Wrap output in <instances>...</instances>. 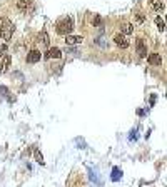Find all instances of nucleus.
Masks as SVG:
<instances>
[{
	"mask_svg": "<svg viewBox=\"0 0 167 187\" xmlns=\"http://www.w3.org/2000/svg\"><path fill=\"white\" fill-rule=\"evenodd\" d=\"M72 28H73V20L70 17H63L57 22V33H60V35H70Z\"/></svg>",
	"mask_w": 167,
	"mask_h": 187,
	"instance_id": "f257e3e1",
	"label": "nucleus"
},
{
	"mask_svg": "<svg viewBox=\"0 0 167 187\" xmlns=\"http://www.w3.org/2000/svg\"><path fill=\"white\" fill-rule=\"evenodd\" d=\"M13 33V25L8 18H0V35L3 40H10Z\"/></svg>",
	"mask_w": 167,
	"mask_h": 187,
	"instance_id": "f03ea898",
	"label": "nucleus"
},
{
	"mask_svg": "<svg viewBox=\"0 0 167 187\" xmlns=\"http://www.w3.org/2000/svg\"><path fill=\"white\" fill-rule=\"evenodd\" d=\"M114 42H115V45L120 47V49H127V47H129V40H127L125 35H122V33H117L114 37Z\"/></svg>",
	"mask_w": 167,
	"mask_h": 187,
	"instance_id": "7ed1b4c3",
	"label": "nucleus"
},
{
	"mask_svg": "<svg viewBox=\"0 0 167 187\" xmlns=\"http://www.w3.org/2000/svg\"><path fill=\"white\" fill-rule=\"evenodd\" d=\"M10 62H12V59H10V55H3L2 57V60H0V74H5V72L8 70V67H10Z\"/></svg>",
	"mask_w": 167,
	"mask_h": 187,
	"instance_id": "20e7f679",
	"label": "nucleus"
},
{
	"mask_svg": "<svg viewBox=\"0 0 167 187\" xmlns=\"http://www.w3.org/2000/svg\"><path fill=\"white\" fill-rule=\"evenodd\" d=\"M135 47H137V54H139L140 57H147V45H145L144 39H137Z\"/></svg>",
	"mask_w": 167,
	"mask_h": 187,
	"instance_id": "39448f33",
	"label": "nucleus"
},
{
	"mask_svg": "<svg viewBox=\"0 0 167 187\" xmlns=\"http://www.w3.org/2000/svg\"><path fill=\"white\" fill-rule=\"evenodd\" d=\"M62 57V50L53 47V49H48L47 54H45V59H60Z\"/></svg>",
	"mask_w": 167,
	"mask_h": 187,
	"instance_id": "423d86ee",
	"label": "nucleus"
},
{
	"mask_svg": "<svg viewBox=\"0 0 167 187\" xmlns=\"http://www.w3.org/2000/svg\"><path fill=\"white\" fill-rule=\"evenodd\" d=\"M82 37L80 35H65V44L67 45H77V44H82Z\"/></svg>",
	"mask_w": 167,
	"mask_h": 187,
	"instance_id": "0eeeda50",
	"label": "nucleus"
},
{
	"mask_svg": "<svg viewBox=\"0 0 167 187\" xmlns=\"http://www.w3.org/2000/svg\"><path fill=\"white\" fill-rule=\"evenodd\" d=\"M40 52H38V50H30V52H28V55H27V62H28V64H35V62H38V60H40Z\"/></svg>",
	"mask_w": 167,
	"mask_h": 187,
	"instance_id": "6e6552de",
	"label": "nucleus"
},
{
	"mask_svg": "<svg viewBox=\"0 0 167 187\" xmlns=\"http://www.w3.org/2000/svg\"><path fill=\"white\" fill-rule=\"evenodd\" d=\"M147 62H149L150 65H160L162 64V57L160 54H150L147 57Z\"/></svg>",
	"mask_w": 167,
	"mask_h": 187,
	"instance_id": "1a4fd4ad",
	"label": "nucleus"
},
{
	"mask_svg": "<svg viewBox=\"0 0 167 187\" xmlns=\"http://www.w3.org/2000/svg\"><path fill=\"white\" fill-rule=\"evenodd\" d=\"M110 179L114 180V182H119L122 179V170L119 169V167H114L112 169V175H110Z\"/></svg>",
	"mask_w": 167,
	"mask_h": 187,
	"instance_id": "9d476101",
	"label": "nucleus"
},
{
	"mask_svg": "<svg viewBox=\"0 0 167 187\" xmlns=\"http://www.w3.org/2000/svg\"><path fill=\"white\" fill-rule=\"evenodd\" d=\"M150 5H152V8H154L155 12L164 10V3H162L160 0H150Z\"/></svg>",
	"mask_w": 167,
	"mask_h": 187,
	"instance_id": "9b49d317",
	"label": "nucleus"
},
{
	"mask_svg": "<svg viewBox=\"0 0 167 187\" xmlns=\"http://www.w3.org/2000/svg\"><path fill=\"white\" fill-rule=\"evenodd\" d=\"M38 39L42 40V45H43V47H48V44H50V39H48V35H47V32H45V30H42V32H40Z\"/></svg>",
	"mask_w": 167,
	"mask_h": 187,
	"instance_id": "f8f14e48",
	"label": "nucleus"
},
{
	"mask_svg": "<svg viewBox=\"0 0 167 187\" xmlns=\"http://www.w3.org/2000/svg\"><path fill=\"white\" fill-rule=\"evenodd\" d=\"M30 7V2L28 0H17V8L18 10H27Z\"/></svg>",
	"mask_w": 167,
	"mask_h": 187,
	"instance_id": "ddd939ff",
	"label": "nucleus"
},
{
	"mask_svg": "<svg viewBox=\"0 0 167 187\" xmlns=\"http://www.w3.org/2000/svg\"><path fill=\"white\" fill-rule=\"evenodd\" d=\"M122 32H124L125 35H130V33L134 32V25H132V23H124V25H122Z\"/></svg>",
	"mask_w": 167,
	"mask_h": 187,
	"instance_id": "4468645a",
	"label": "nucleus"
},
{
	"mask_svg": "<svg viewBox=\"0 0 167 187\" xmlns=\"http://www.w3.org/2000/svg\"><path fill=\"white\" fill-rule=\"evenodd\" d=\"M33 154H35V160L38 162V164H40V165L45 164V160H43V155L40 154V150H38V149H33Z\"/></svg>",
	"mask_w": 167,
	"mask_h": 187,
	"instance_id": "2eb2a0df",
	"label": "nucleus"
},
{
	"mask_svg": "<svg viewBox=\"0 0 167 187\" xmlns=\"http://www.w3.org/2000/svg\"><path fill=\"white\" fill-rule=\"evenodd\" d=\"M155 23H157V27H159V30H160V32H164V30H165V23H164V20H162L160 17H155Z\"/></svg>",
	"mask_w": 167,
	"mask_h": 187,
	"instance_id": "dca6fc26",
	"label": "nucleus"
},
{
	"mask_svg": "<svg viewBox=\"0 0 167 187\" xmlns=\"http://www.w3.org/2000/svg\"><path fill=\"white\" fill-rule=\"evenodd\" d=\"M92 23H94L95 27H99L100 23H102V18H100V15H95V17H94V20H92Z\"/></svg>",
	"mask_w": 167,
	"mask_h": 187,
	"instance_id": "f3484780",
	"label": "nucleus"
},
{
	"mask_svg": "<svg viewBox=\"0 0 167 187\" xmlns=\"http://www.w3.org/2000/svg\"><path fill=\"white\" fill-rule=\"evenodd\" d=\"M90 179L94 180V182H97V184H99V177H97V174L94 170H90Z\"/></svg>",
	"mask_w": 167,
	"mask_h": 187,
	"instance_id": "a211bd4d",
	"label": "nucleus"
},
{
	"mask_svg": "<svg viewBox=\"0 0 167 187\" xmlns=\"http://www.w3.org/2000/svg\"><path fill=\"white\" fill-rule=\"evenodd\" d=\"M7 52V45H0V57H3Z\"/></svg>",
	"mask_w": 167,
	"mask_h": 187,
	"instance_id": "6ab92c4d",
	"label": "nucleus"
},
{
	"mask_svg": "<svg viewBox=\"0 0 167 187\" xmlns=\"http://www.w3.org/2000/svg\"><path fill=\"white\" fill-rule=\"evenodd\" d=\"M0 92H2V95H8V90H7V87H0Z\"/></svg>",
	"mask_w": 167,
	"mask_h": 187,
	"instance_id": "aec40b11",
	"label": "nucleus"
},
{
	"mask_svg": "<svg viewBox=\"0 0 167 187\" xmlns=\"http://www.w3.org/2000/svg\"><path fill=\"white\" fill-rule=\"evenodd\" d=\"M155 99H157V97H155V95H150V107H152V105H154V104H155Z\"/></svg>",
	"mask_w": 167,
	"mask_h": 187,
	"instance_id": "412c9836",
	"label": "nucleus"
},
{
	"mask_svg": "<svg viewBox=\"0 0 167 187\" xmlns=\"http://www.w3.org/2000/svg\"><path fill=\"white\" fill-rule=\"evenodd\" d=\"M137 22H139V23L144 22V15H137Z\"/></svg>",
	"mask_w": 167,
	"mask_h": 187,
	"instance_id": "4be33fe9",
	"label": "nucleus"
},
{
	"mask_svg": "<svg viewBox=\"0 0 167 187\" xmlns=\"http://www.w3.org/2000/svg\"><path fill=\"white\" fill-rule=\"evenodd\" d=\"M137 114H139V116H144V114H145V110H142V109H139V110H137Z\"/></svg>",
	"mask_w": 167,
	"mask_h": 187,
	"instance_id": "5701e85b",
	"label": "nucleus"
}]
</instances>
